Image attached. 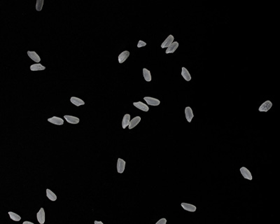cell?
Segmentation results:
<instances>
[{
    "label": "cell",
    "instance_id": "cell-1",
    "mask_svg": "<svg viewBox=\"0 0 280 224\" xmlns=\"http://www.w3.org/2000/svg\"><path fill=\"white\" fill-rule=\"evenodd\" d=\"M272 106V103L270 100H267L263 102L258 108V111L261 112H267L270 110Z\"/></svg>",
    "mask_w": 280,
    "mask_h": 224
},
{
    "label": "cell",
    "instance_id": "cell-2",
    "mask_svg": "<svg viewBox=\"0 0 280 224\" xmlns=\"http://www.w3.org/2000/svg\"><path fill=\"white\" fill-rule=\"evenodd\" d=\"M240 173H241V174L242 175V176L244 178V179H248V180L249 181L252 180L253 176H252V173H251V172L248 170L247 167H242L240 169Z\"/></svg>",
    "mask_w": 280,
    "mask_h": 224
},
{
    "label": "cell",
    "instance_id": "cell-3",
    "mask_svg": "<svg viewBox=\"0 0 280 224\" xmlns=\"http://www.w3.org/2000/svg\"><path fill=\"white\" fill-rule=\"evenodd\" d=\"M144 100L146 101V102L147 103V104L150 105V106H158L159 104H160V101L158 100V99L154 98V97H144Z\"/></svg>",
    "mask_w": 280,
    "mask_h": 224
},
{
    "label": "cell",
    "instance_id": "cell-4",
    "mask_svg": "<svg viewBox=\"0 0 280 224\" xmlns=\"http://www.w3.org/2000/svg\"><path fill=\"white\" fill-rule=\"evenodd\" d=\"M36 219H37L38 222H39L40 224H44L45 223V220H46L45 211H44L43 207H41L40 209H39V211L37 212V214H36Z\"/></svg>",
    "mask_w": 280,
    "mask_h": 224
},
{
    "label": "cell",
    "instance_id": "cell-5",
    "mask_svg": "<svg viewBox=\"0 0 280 224\" xmlns=\"http://www.w3.org/2000/svg\"><path fill=\"white\" fill-rule=\"evenodd\" d=\"M185 116H186V120L189 123H191L192 121L193 118L194 117V114L192 109L190 106H186L185 108Z\"/></svg>",
    "mask_w": 280,
    "mask_h": 224
},
{
    "label": "cell",
    "instance_id": "cell-6",
    "mask_svg": "<svg viewBox=\"0 0 280 224\" xmlns=\"http://www.w3.org/2000/svg\"><path fill=\"white\" fill-rule=\"evenodd\" d=\"M48 121L52 124L56 125V126H62L64 124V120L58 116H53L51 118H48Z\"/></svg>",
    "mask_w": 280,
    "mask_h": 224
},
{
    "label": "cell",
    "instance_id": "cell-7",
    "mask_svg": "<svg viewBox=\"0 0 280 224\" xmlns=\"http://www.w3.org/2000/svg\"><path fill=\"white\" fill-rule=\"evenodd\" d=\"M174 37L173 35L169 34L167 37L166 38V39L161 44V48H168L169 46L171 45L172 43L174 42Z\"/></svg>",
    "mask_w": 280,
    "mask_h": 224
},
{
    "label": "cell",
    "instance_id": "cell-8",
    "mask_svg": "<svg viewBox=\"0 0 280 224\" xmlns=\"http://www.w3.org/2000/svg\"><path fill=\"white\" fill-rule=\"evenodd\" d=\"M64 118L66 120L67 123H70V124H78L80 122V119L77 117L74 116L65 115L64 116Z\"/></svg>",
    "mask_w": 280,
    "mask_h": 224
},
{
    "label": "cell",
    "instance_id": "cell-9",
    "mask_svg": "<svg viewBox=\"0 0 280 224\" xmlns=\"http://www.w3.org/2000/svg\"><path fill=\"white\" fill-rule=\"evenodd\" d=\"M125 168V161L121 158H118L117 161V171L119 174L123 173Z\"/></svg>",
    "mask_w": 280,
    "mask_h": 224
},
{
    "label": "cell",
    "instance_id": "cell-10",
    "mask_svg": "<svg viewBox=\"0 0 280 224\" xmlns=\"http://www.w3.org/2000/svg\"><path fill=\"white\" fill-rule=\"evenodd\" d=\"M133 105H134L136 108L143 111V112H147L149 110V107L148 106V105H146V104L142 102H136L133 103Z\"/></svg>",
    "mask_w": 280,
    "mask_h": 224
},
{
    "label": "cell",
    "instance_id": "cell-11",
    "mask_svg": "<svg viewBox=\"0 0 280 224\" xmlns=\"http://www.w3.org/2000/svg\"><path fill=\"white\" fill-rule=\"evenodd\" d=\"M27 53V55H28L29 57H30V58L32 59L34 62H36V63H39V62L41 61V57H39V56L36 53V52L28 51Z\"/></svg>",
    "mask_w": 280,
    "mask_h": 224
},
{
    "label": "cell",
    "instance_id": "cell-12",
    "mask_svg": "<svg viewBox=\"0 0 280 224\" xmlns=\"http://www.w3.org/2000/svg\"><path fill=\"white\" fill-rule=\"evenodd\" d=\"M181 206L183 207V209L186 210L188 211H191V212H194V211H196L197 207L196 206L193 205H191V204L189 203H186V202H182L181 204Z\"/></svg>",
    "mask_w": 280,
    "mask_h": 224
},
{
    "label": "cell",
    "instance_id": "cell-13",
    "mask_svg": "<svg viewBox=\"0 0 280 224\" xmlns=\"http://www.w3.org/2000/svg\"><path fill=\"white\" fill-rule=\"evenodd\" d=\"M130 52L128 51H125L122 52V53L119 55L118 57V60L119 63L120 64L123 63V62L128 58V57L130 56Z\"/></svg>",
    "mask_w": 280,
    "mask_h": 224
},
{
    "label": "cell",
    "instance_id": "cell-14",
    "mask_svg": "<svg viewBox=\"0 0 280 224\" xmlns=\"http://www.w3.org/2000/svg\"><path fill=\"white\" fill-rule=\"evenodd\" d=\"M70 102L76 106H80L81 105L85 104V102L83 100L76 97H71L70 98Z\"/></svg>",
    "mask_w": 280,
    "mask_h": 224
},
{
    "label": "cell",
    "instance_id": "cell-15",
    "mask_svg": "<svg viewBox=\"0 0 280 224\" xmlns=\"http://www.w3.org/2000/svg\"><path fill=\"white\" fill-rule=\"evenodd\" d=\"M179 42H174L173 43H172V44H171L170 46H169V47H168L167 48V50H166V51H165V53H167V54H169V53H173L175 52L176 50L178 48V47H179Z\"/></svg>",
    "mask_w": 280,
    "mask_h": 224
},
{
    "label": "cell",
    "instance_id": "cell-16",
    "mask_svg": "<svg viewBox=\"0 0 280 224\" xmlns=\"http://www.w3.org/2000/svg\"><path fill=\"white\" fill-rule=\"evenodd\" d=\"M181 74L182 77H183V79H184V80H186V81H190L191 80V79H192V78H191V74L189 73V70L186 69V67H182Z\"/></svg>",
    "mask_w": 280,
    "mask_h": 224
},
{
    "label": "cell",
    "instance_id": "cell-17",
    "mask_svg": "<svg viewBox=\"0 0 280 224\" xmlns=\"http://www.w3.org/2000/svg\"><path fill=\"white\" fill-rule=\"evenodd\" d=\"M130 115L128 114H126L124 115L123 120H122V128L123 129L126 128L128 126H129L130 122Z\"/></svg>",
    "mask_w": 280,
    "mask_h": 224
},
{
    "label": "cell",
    "instance_id": "cell-18",
    "mask_svg": "<svg viewBox=\"0 0 280 224\" xmlns=\"http://www.w3.org/2000/svg\"><path fill=\"white\" fill-rule=\"evenodd\" d=\"M140 121H141L140 116H136L134 117V118H133L130 121V122L129 126H128L129 130H132V128H134V127H136V126L140 123Z\"/></svg>",
    "mask_w": 280,
    "mask_h": 224
},
{
    "label": "cell",
    "instance_id": "cell-19",
    "mask_svg": "<svg viewBox=\"0 0 280 224\" xmlns=\"http://www.w3.org/2000/svg\"><path fill=\"white\" fill-rule=\"evenodd\" d=\"M30 68V70L33 71H42V70L46 69V67L43 66V65L40 63H36V64H34V65H32Z\"/></svg>",
    "mask_w": 280,
    "mask_h": 224
},
{
    "label": "cell",
    "instance_id": "cell-20",
    "mask_svg": "<svg viewBox=\"0 0 280 224\" xmlns=\"http://www.w3.org/2000/svg\"><path fill=\"white\" fill-rule=\"evenodd\" d=\"M46 196H47V198H48L50 200L53 201V202L56 201L58 198L57 196H56V195L55 194V193H53L52 190L48 189V188H47L46 189Z\"/></svg>",
    "mask_w": 280,
    "mask_h": 224
},
{
    "label": "cell",
    "instance_id": "cell-21",
    "mask_svg": "<svg viewBox=\"0 0 280 224\" xmlns=\"http://www.w3.org/2000/svg\"><path fill=\"white\" fill-rule=\"evenodd\" d=\"M143 76L146 81L149 82L151 81V79H152L151 71H150L148 69H146V68H144L143 69Z\"/></svg>",
    "mask_w": 280,
    "mask_h": 224
},
{
    "label": "cell",
    "instance_id": "cell-22",
    "mask_svg": "<svg viewBox=\"0 0 280 224\" xmlns=\"http://www.w3.org/2000/svg\"><path fill=\"white\" fill-rule=\"evenodd\" d=\"M9 215L10 216L11 219L14 221H19L21 220V216H19L18 214H16V213L13 212V211H9Z\"/></svg>",
    "mask_w": 280,
    "mask_h": 224
},
{
    "label": "cell",
    "instance_id": "cell-23",
    "mask_svg": "<svg viewBox=\"0 0 280 224\" xmlns=\"http://www.w3.org/2000/svg\"><path fill=\"white\" fill-rule=\"evenodd\" d=\"M44 1V0H37L36 3V10L37 11H41L43 9Z\"/></svg>",
    "mask_w": 280,
    "mask_h": 224
},
{
    "label": "cell",
    "instance_id": "cell-24",
    "mask_svg": "<svg viewBox=\"0 0 280 224\" xmlns=\"http://www.w3.org/2000/svg\"><path fill=\"white\" fill-rule=\"evenodd\" d=\"M146 46V42H144V41H142V40H140V41H139L138 44H137V47H138V48H141V47Z\"/></svg>",
    "mask_w": 280,
    "mask_h": 224
},
{
    "label": "cell",
    "instance_id": "cell-25",
    "mask_svg": "<svg viewBox=\"0 0 280 224\" xmlns=\"http://www.w3.org/2000/svg\"><path fill=\"white\" fill-rule=\"evenodd\" d=\"M167 223V220L165 218H162L160 219L158 221L156 222V224H166Z\"/></svg>",
    "mask_w": 280,
    "mask_h": 224
},
{
    "label": "cell",
    "instance_id": "cell-26",
    "mask_svg": "<svg viewBox=\"0 0 280 224\" xmlns=\"http://www.w3.org/2000/svg\"><path fill=\"white\" fill-rule=\"evenodd\" d=\"M95 224H103V222L102 221H95Z\"/></svg>",
    "mask_w": 280,
    "mask_h": 224
},
{
    "label": "cell",
    "instance_id": "cell-27",
    "mask_svg": "<svg viewBox=\"0 0 280 224\" xmlns=\"http://www.w3.org/2000/svg\"><path fill=\"white\" fill-rule=\"evenodd\" d=\"M23 224H34V223L32 222H30V221H24Z\"/></svg>",
    "mask_w": 280,
    "mask_h": 224
}]
</instances>
